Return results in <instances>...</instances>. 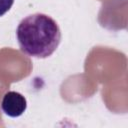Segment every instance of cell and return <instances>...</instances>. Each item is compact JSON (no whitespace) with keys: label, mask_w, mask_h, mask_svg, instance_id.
I'll return each instance as SVG.
<instances>
[{"label":"cell","mask_w":128,"mask_h":128,"mask_svg":"<svg viewBox=\"0 0 128 128\" xmlns=\"http://www.w3.org/2000/svg\"><path fill=\"white\" fill-rule=\"evenodd\" d=\"M16 37L23 53L30 57L47 58L58 48L61 30L57 22L43 13L23 18L16 29Z\"/></svg>","instance_id":"obj_1"},{"label":"cell","mask_w":128,"mask_h":128,"mask_svg":"<svg viewBox=\"0 0 128 128\" xmlns=\"http://www.w3.org/2000/svg\"><path fill=\"white\" fill-rule=\"evenodd\" d=\"M27 108L26 98L19 92L8 91L4 94L1 101L2 111L9 117H19L21 116Z\"/></svg>","instance_id":"obj_2"},{"label":"cell","mask_w":128,"mask_h":128,"mask_svg":"<svg viewBox=\"0 0 128 128\" xmlns=\"http://www.w3.org/2000/svg\"><path fill=\"white\" fill-rule=\"evenodd\" d=\"M13 3L14 0H0V17L10 10Z\"/></svg>","instance_id":"obj_3"}]
</instances>
